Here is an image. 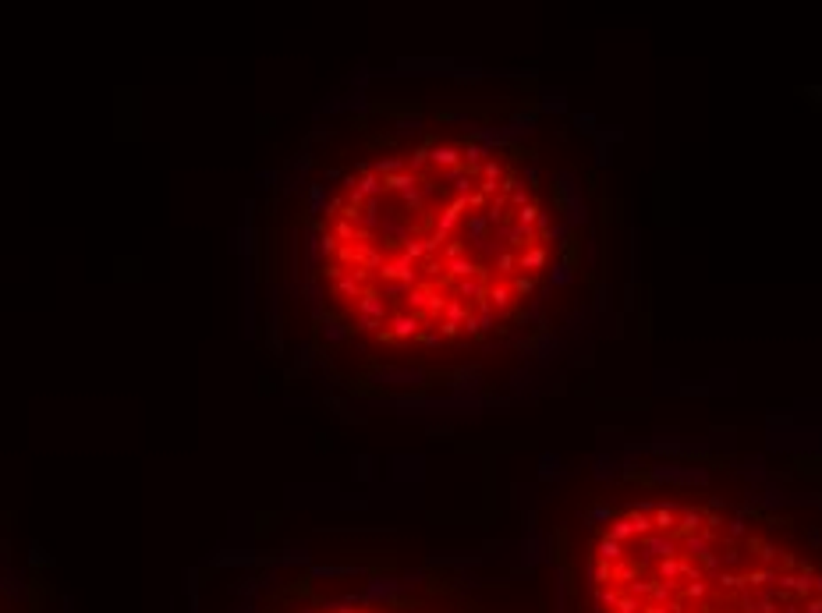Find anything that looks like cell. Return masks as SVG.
Segmentation results:
<instances>
[{
    "mask_svg": "<svg viewBox=\"0 0 822 613\" xmlns=\"http://www.w3.org/2000/svg\"><path fill=\"white\" fill-rule=\"evenodd\" d=\"M557 223L507 146L422 131L372 149L308 199L305 280L365 348L443 355L486 344L535 302Z\"/></svg>",
    "mask_w": 822,
    "mask_h": 613,
    "instance_id": "1",
    "label": "cell"
},
{
    "mask_svg": "<svg viewBox=\"0 0 822 613\" xmlns=\"http://www.w3.org/2000/svg\"><path fill=\"white\" fill-rule=\"evenodd\" d=\"M596 613H822V567L723 507L641 500L589 542Z\"/></svg>",
    "mask_w": 822,
    "mask_h": 613,
    "instance_id": "2",
    "label": "cell"
},
{
    "mask_svg": "<svg viewBox=\"0 0 822 613\" xmlns=\"http://www.w3.org/2000/svg\"><path fill=\"white\" fill-rule=\"evenodd\" d=\"M196 613H425L415 610L401 599L387 596H308L302 603H288L284 596L266 603L263 596H241L234 585H227L213 567H206L196 582Z\"/></svg>",
    "mask_w": 822,
    "mask_h": 613,
    "instance_id": "3",
    "label": "cell"
},
{
    "mask_svg": "<svg viewBox=\"0 0 822 613\" xmlns=\"http://www.w3.org/2000/svg\"><path fill=\"white\" fill-rule=\"evenodd\" d=\"M0 613H68L50 557L21 539L14 521L0 525Z\"/></svg>",
    "mask_w": 822,
    "mask_h": 613,
    "instance_id": "4",
    "label": "cell"
}]
</instances>
